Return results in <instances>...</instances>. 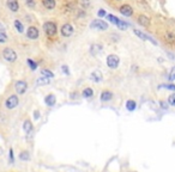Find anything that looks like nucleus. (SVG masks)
I'll return each instance as SVG.
<instances>
[{
  "label": "nucleus",
  "mask_w": 175,
  "mask_h": 172,
  "mask_svg": "<svg viewBox=\"0 0 175 172\" xmlns=\"http://www.w3.org/2000/svg\"><path fill=\"white\" fill-rule=\"evenodd\" d=\"M102 52V45L99 44V43H96V44H92L91 47H90V54L91 55H97L99 53Z\"/></svg>",
  "instance_id": "ddd939ff"
},
{
  "label": "nucleus",
  "mask_w": 175,
  "mask_h": 172,
  "mask_svg": "<svg viewBox=\"0 0 175 172\" xmlns=\"http://www.w3.org/2000/svg\"><path fill=\"white\" fill-rule=\"evenodd\" d=\"M174 44H175V43H174Z\"/></svg>",
  "instance_id": "58836bf2"
},
{
  "label": "nucleus",
  "mask_w": 175,
  "mask_h": 172,
  "mask_svg": "<svg viewBox=\"0 0 175 172\" xmlns=\"http://www.w3.org/2000/svg\"><path fill=\"white\" fill-rule=\"evenodd\" d=\"M164 86L165 88H168V90H172V91H175V85L174 84H168V85H162Z\"/></svg>",
  "instance_id": "473e14b6"
},
{
  "label": "nucleus",
  "mask_w": 175,
  "mask_h": 172,
  "mask_svg": "<svg viewBox=\"0 0 175 172\" xmlns=\"http://www.w3.org/2000/svg\"><path fill=\"white\" fill-rule=\"evenodd\" d=\"M136 107H137V104H136V102H134V100L130 99V100H127V102H126V109H127L128 111H133V110L136 109Z\"/></svg>",
  "instance_id": "412c9836"
},
{
  "label": "nucleus",
  "mask_w": 175,
  "mask_h": 172,
  "mask_svg": "<svg viewBox=\"0 0 175 172\" xmlns=\"http://www.w3.org/2000/svg\"><path fill=\"white\" fill-rule=\"evenodd\" d=\"M90 79H91L92 81H95V83H100V81L102 80V73H101L100 71H95V72L91 73Z\"/></svg>",
  "instance_id": "4468645a"
},
{
  "label": "nucleus",
  "mask_w": 175,
  "mask_h": 172,
  "mask_svg": "<svg viewBox=\"0 0 175 172\" xmlns=\"http://www.w3.org/2000/svg\"><path fill=\"white\" fill-rule=\"evenodd\" d=\"M44 102H46V104H47L48 107H53L55 104V102H56V98H55V96H53V95H48V96L46 97Z\"/></svg>",
  "instance_id": "a211bd4d"
},
{
  "label": "nucleus",
  "mask_w": 175,
  "mask_h": 172,
  "mask_svg": "<svg viewBox=\"0 0 175 172\" xmlns=\"http://www.w3.org/2000/svg\"><path fill=\"white\" fill-rule=\"evenodd\" d=\"M6 41H7V35H6V32L0 33V43H5Z\"/></svg>",
  "instance_id": "c756f323"
},
{
  "label": "nucleus",
  "mask_w": 175,
  "mask_h": 172,
  "mask_svg": "<svg viewBox=\"0 0 175 172\" xmlns=\"http://www.w3.org/2000/svg\"><path fill=\"white\" fill-rule=\"evenodd\" d=\"M7 7L12 11V12H17L19 10V4H18V0H7Z\"/></svg>",
  "instance_id": "9b49d317"
},
{
  "label": "nucleus",
  "mask_w": 175,
  "mask_h": 172,
  "mask_svg": "<svg viewBox=\"0 0 175 172\" xmlns=\"http://www.w3.org/2000/svg\"><path fill=\"white\" fill-rule=\"evenodd\" d=\"M119 64H120V59H119L118 55H114V54L108 55V57H107V64H108L109 68L115 69L119 66Z\"/></svg>",
  "instance_id": "7ed1b4c3"
},
{
  "label": "nucleus",
  "mask_w": 175,
  "mask_h": 172,
  "mask_svg": "<svg viewBox=\"0 0 175 172\" xmlns=\"http://www.w3.org/2000/svg\"><path fill=\"white\" fill-rule=\"evenodd\" d=\"M133 32H134V35H137V36H138V37H139L140 40H143V41H146V40H149V41H150V42H153V44H157V42H156V41H153V38H151L150 36H148L146 33H144V32L139 31V30H137V29H134V30H133Z\"/></svg>",
  "instance_id": "1a4fd4ad"
},
{
  "label": "nucleus",
  "mask_w": 175,
  "mask_h": 172,
  "mask_svg": "<svg viewBox=\"0 0 175 172\" xmlns=\"http://www.w3.org/2000/svg\"><path fill=\"white\" fill-rule=\"evenodd\" d=\"M14 88H16V91H17L18 95H23L26 91V88H28V84L24 80H18L14 84Z\"/></svg>",
  "instance_id": "423d86ee"
},
{
  "label": "nucleus",
  "mask_w": 175,
  "mask_h": 172,
  "mask_svg": "<svg viewBox=\"0 0 175 172\" xmlns=\"http://www.w3.org/2000/svg\"><path fill=\"white\" fill-rule=\"evenodd\" d=\"M107 19H108L110 23L115 24V25H116V24L119 23V21H120V19H119V18H118L116 16H113V14H108V16H107Z\"/></svg>",
  "instance_id": "5701e85b"
},
{
  "label": "nucleus",
  "mask_w": 175,
  "mask_h": 172,
  "mask_svg": "<svg viewBox=\"0 0 175 172\" xmlns=\"http://www.w3.org/2000/svg\"><path fill=\"white\" fill-rule=\"evenodd\" d=\"M5 30H6V29H5V26H4V25H2L1 23H0V33H2V32H5Z\"/></svg>",
  "instance_id": "4c0bfd02"
},
{
  "label": "nucleus",
  "mask_w": 175,
  "mask_h": 172,
  "mask_svg": "<svg viewBox=\"0 0 175 172\" xmlns=\"http://www.w3.org/2000/svg\"><path fill=\"white\" fill-rule=\"evenodd\" d=\"M25 4L28 7H35V0H25Z\"/></svg>",
  "instance_id": "2f4dec72"
},
{
  "label": "nucleus",
  "mask_w": 175,
  "mask_h": 172,
  "mask_svg": "<svg viewBox=\"0 0 175 172\" xmlns=\"http://www.w3.org/2000/svg\"><path fill=\"white\" fill-rule=\"evenodd\" d=\"M168 104L172 105V107H175V93L168 97Z\"/></svg>",
  "instance_id": "cd10ccee"
},
{
  "label": "nucleus",
  "mask_w": 175,
  "mask_h": 172,
  "mask_svg": "<svg viewBox=\"0 0 175 172\" xmlns=\"http://www.w3.org/2000/svg\"><path fill=\"white\" fill-rule=\"evenodd\" d=\"M113 98V93L110 92V91H103L102 93H101V100L102 102H108Z\"/></svg>",
  "instance_id": "f3484780"
},
{
  "label": "nucleus",
  "mask_w": 175,
  "mask_h": 172,
  "mask_svg": "<svg viewBox=\"0 0 175 172\" xmlns=\"http://www.w3.org/2000/svg\"><path fill=\"white\" fill-rule=\"evenodd\" d=\"M90 26H91V29H97V30H107L108 29V24L101 19H95L94 22H91Z\"/></svg>",
  "instance_id": "20e7f679"
},
{
  "label": "nucleus",
  "mask_w": 175,
  "mask_h": 172,
  "mask_svg": "<svg viewBox=\"0 0 175 172\" xmlns=\"http://www.w3.org/2000/svg\"><path fill=\"white\" fill-rule=\"evenodd\" d=\"M169 80H170V81L175 80V66L172 68V71H170V73H169Z\"/></svg>",
  "instance_id": "7c9ffc66"
},
{
  "label": "nucleus",
  "mask_w": 175,
  "mask_h": 172,
  "mask_svg": "<svg viewBox=\"0 0 175 172\" xmlns=\"http://www.w3.org/2000/svg\"><path fill=\"white\" fill-rule=\"evenodd\" d=\"M120 12L122 16L125 17H131L133 14V9H132L130 5H122L120 7Z\"/></svg>",
  "instance_id": "9d476101"
},
{
  "label": "nucleus",
  "mask_w": 175,
  "mask_h": 172,
  "mask_svg": "<svg viewBox=\"0 0 175 172\" xmlns=\"http://www.w3.org/2000/svg\"><path fill=\"white\" fill-rule=\"evenodd\" d=\"M41 74L43 75V76H47V78H53L54 76V74H53V72H51L49 69H46V68H43V69H41Z\"/></svg>",
  "instance_id": "4be33fe9"
},
{
  "label": "nucleus",
  "mask_w": 175,
  "mask_h": 172,
  "mask_svg": "<svg viewBox=\"0 0 175 172\" xmlns=\"http://www.w3.org/2000/svg\"><path fill=\"white\" fill-rule=\"evenodd\" d=\"M61 69H63V72H64V73H65V74H70V71H68V68H67V66H65V64H64V66H61Z\"/></svg>",
  "instance_id": "72a5a7b5"
},
{
  "label": "nucleus",
  "mask_w": 175,
  "mask_h": 172,
  "mask_svg": "<svg viewBox=\"0 0 175 172\" xmlns=\"http://www.w3.org/2000/svg\"><path fill=\"white\" fill-rule=\"evenodd\" d=\"M34 117H35V119H39V118H40V112H39V111H35V112H34Z\"/></svg>",
  "instance_id": "c9c22d12"
},
{
  "label": "nucleus",
  "mask_w": 175,
  "mask_h": 172,
  "mask_svg": "<svg viewBox=\"0 0 175 172\" xmlns=\"http://www.w3.org/2000/svg\"><path fill=\"white\" fill-rule=\"evenodd\" d=\"M97 16H99V17H104V16H106V11L101 9V10L97 12Z\"/></svg>",
  "instance_id": "f704fd0d"
},
{
  "label": "nucleus",
  "mask_w": 175,
  "mask_h": 172,
  "mask_svg": "<svg viewBox=\"0 0 175 172\" xmlns=\"http://www.w3.org/2000/svg\"><path fill=\"white\" fill-rule=\"evenodd\" d=\"M19 159H22V160H29L30 159V155H29V153L28 152H22L21 154H19Z\"/></svg>",
  "instance_id": "bb28decb"
},
{
  "label": "nucleus",
  "mask_w": 175,
  "mask_h": 172,
  "mask_svg": "<svg viewBox=\"0 0 175 172\" xmlns=\"http://www.w3.org/2000/svg\"><path fill=\"white\" fill-rule=\"evenodd\" d=\"M92 95H94V91L89 87L83 91V97H85V98H90V97H92Z\"/></svg>",
  "instance_id": "393cba45"
},
{
  "label": "nucleus",
  "mask_w": 175,
  "mask_h": 172,
  "mask_svg": "<svg viewBox=\"0 0 175 172\" xmlns=\"http://www.w3.org/2000/svg\"><path fill=\"white\" fill-rule=\"evenodd\" d=\"M116 26L119 28V29H121V30H126L127 28H128V24L126 23V22H124V21H119V23L116 24Z\"/></svg>",
  "instance_id": "b1692460"
},
{
  "label": "nucleus",
  "mask_w": 175,
  "mask_h": 172,
  "mask_svg": "<svg viewBox=\"0 0 175 172\" xmlns=\"http://www.w3.org/2000/svg\"><path fill=\"white\" fill-rule=\"evenodd\" d=\"M23 129H24V131H25L26 134L31 133V131H33V123H31V121H29V119L24 121V124H23Z\"/></svg>",
  "instance_id": "dca6fc26"
},
{
  "label": "nucleus",
  "mask_w": 175,
  "mask_h": 172,
  "mask_svg": "<svg viewBox=\"0 0 175 172\" xmlns=\"http://www.w3.org/2000/svg\"><path fill=\"white\" fill-rule=\"evenodd\" d=\"M138 23H139L142 26L148 28V26H150V18L146 17V16H144V14H140V16L138 17Z\"/></svg>",
  "instance_id": "f8f14e48"
},
{
  "label": "nucleus",
  "mask_w": 175,
  "mask_h": 172,
  "mask_svg": "<svg viewBox=\"0 0 175 172\" xmlns=\"http://www.w3.org/2000/svg\"><path fill=\"white\" fill-rule=\"evenodd\" d=\"M26 62H28V64L30 66V68H31L33 71H35V69H36V67H37V64H36V62H34L31 59H28V61H26Z\"/></svg>",
  "instance_id": "c85d7f7f"
},
{
  "label": "nucleus",
  "mask_w": 175,
  "mask_h": 172,
  "mask_svg": "<svg viewBox=\"0 0 175 172\" xmlns=\"http://www.w3.org/2000/svg\"><path fill=\"white\" fill-rule=\"evenodd\" d=\"M2 57L7 61V62H14L16 60H17V54L16 52L11 49V48H6V49H4V52H2Z\"/></svg>",
  "instance_id": "f257e3e1"
},
{
  "label": "nucleus",
  "mask_w": 175,
  "mask_h": 172,
  "mask_svg": "<svg viewBox=\"0 0 175 172\" xmlns=\"http://www.w3.org/2000/svg\"><path fill=\"white\" fill-rule=\"evenodd\" d=\"M47 84H49V78L43 76V75L36 80V85L37 86H43V85H47Z\"/></svg>",
  "instance_id": "aec40b11"
},
{
  "label": "nucleus",
  "mask_w": 175,
  "mask_h": 172,
  "mask_svg": "<svg viewBox=\"0 0 175 172\" xmlns=\"http://www.w3.org/2000/svg\"><path fill=\"white\" fill-rule=\"evenodd\" d=\"M10 160H11V162H13V160H14V159H13V150H10Z\"/></svg>",
  "instance_id": "e433bc0d"
},
{
  "label": "nucleus",
  "mask_w": 175,
  "mask_h": 172,
  "mask_svg": "<svg viewBox=\"0 0 175 172\" xmlns=\"http://www.w3.org/2000/svg\"><path fill=\"white\" fill-rule=\"evenodd\" d=\"M14 28L18 32H23L24 28H23V24L19 21H14Z\"/></svg>",
  "instance_id": "a878e982"
},
{
  "label": "nucleus",
  "mask_w": 175,
  "mask_h": 172,
  "mask_svg": "<svg viewBox=\"0 0 175 172\" xmlns=\"http://www.w3.org/2000/svg\"><path fill=\"white\" fill-rule=\"evenodd\" d=\"M18 103H19L18 97L14 96V95H12V96H10L7 99H6V102H5V107L7 108V109H14V108L18 105Z\"/></svg>",
  "instance_id": "39448f33"
},
{
  "label": "nucleus",
  "mask_w": 175,
  "mask_h": 172,
  "mask_svg": "<svg viewBox=\"0 0 175 172\" xmlns=\"http://www.w3.org/2000/svg\"><path fill=\"white\" fill-rule=\"evenodd\" d=\"M164 41L167 43H175V33L167 31L164 33Z\"/></svg>",
  "instance_id": "2eb2a0df"
},
{
  "label": "nucleus",
  "mask_w": 175,
  "mask_h": 172,
  "mask_svg": "<svg viewBox=\"0 0 175 172\" xmlns=\"http://www.w3.org/2000/svg\"><path fill=\"white\" fill-rule=\"evenodd\" d=\"M43 30L48 36H54L56 33L58 28H56V24L53 22H46L43 24Z\"/></svg>",
  "instance_id": "f03ea898"
},
{
  "label": "nucleus",
  "mask_w": 175,
  "mask_h": 172,
  "mask_svg": "<svg viewBox=\"0 0 175 172\" xmlns=\"http://www.w3.org/2000/svg\"><path fill=\"white\" fill-rule=\"evenodd\" d=\"M39 29L37 28H35V26H29L28 28V31H26V36H28V38H30V40H36L37 37H39Z\"/></svg>",
  "instance_id": "6e6552de"
},
{
  "label": "nucleus",
  "mask_w": 175,
  "mask_h": 172,
  "mask_svg": "<svg viewBox=\"0 0 175 172\" xmlns=\"http://www.w3.org/2000/svg\"><path fill=\"white\" fill-rule=\"evenodd\" d=\"M42 4L47 10H53L55 7V0H43Z\"/></svg>",
  "instance_id": "6ab92c4d"
},
{
  "label": "nucleus",
  "mask_w": 175,
  "mask_h": 172,
  "mask_svg": "<svg viewBox=\"0 0 175 172\" xmlns=\"http://www.w3.org/2000/svg\"><path fill=\"white\" fill-rule=\"evenodd\" d=\"M61 33H63V36H65V37L71 36V35L73 33V26H72L71 24H68V23L64 24V25L61 26Z\"/></svg>",
  "instance_id": "0eeeda50"
}]
</instances>
